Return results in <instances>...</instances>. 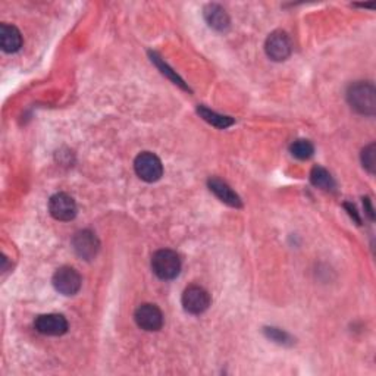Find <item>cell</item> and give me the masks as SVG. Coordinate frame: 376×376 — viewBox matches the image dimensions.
Returning a JSON list of instances; mask_svg holds the SVG:
<instances>
[{
    "instance_id": "6da1fadb",
    "label": "cell",
    "mask_w": 376,
    "mask_h": 376,
    "mask_svg": "<svg viewBox=\"0 0 376 376\" xmlns=\"http://www.w3.org/2000/svg\"><path fill=\"white\" fill-rule=\"evenodd\" d=\"M347 100L356 112L372 117L376 110V90L370 83H356L347 91Z\"/></svg>"
},
{
    "instance_id": "7a4b0ae2",
    "label": "cell",
    "mask_w": 376,
    "mask_h": 376,
    "mask_svg": "<svg viewBox=\"0 0 376 376\" xmlns=\"http://www.w3.org/2000/svg\"><path fill=\"white\" fill-rule=\"evenodd\" d=\"M152 269L160 279H174L181 271V259L172 250H159L152 257Z\"/></svg>"
},
{
    "instance_id": "3957f363",
    "label": "cell",
    "mask_w": 376,
    "mask_h": 376,
    "mask_svg": "<svg viewBox=\"0 0 376 376\" xmlns=\"http://www.w3.org/2000/svg\"><path fill=\"white\" fill-rule=\"evenodd\" d=\"M134 169L137 175L146 182H156L163 175V165L160 159L150 152L140 153L136 158Z\"/></svg>"
},
{
    "instance_id": "277c9868",
    "label": "cell",
    "mask_w": 376,
    "mask_h": 376,
    "mask_svg": "<svg viewBox=\"0 0 376 376\" xmlns=\"http://www.w3.org/2000/svg\"><path fill=\"white\" fill-rule=\"evenodd\" d=\"M53 287L54 290L64 295H75L83 284L81 275L71 266L59 268L53 275Z\"/></svg>"
},
{
    "instance_id": "5b68a950",
    "label": "cell",
    "mask_w": 376,
    "mask_h": 376,
    "mask_svg": "<svg viewBox=\"0 0 376 376\" xmlns=\"http://www.w3.org/2000/svg\"><path fill=\"white\" fill-rule=\"evenodd\" d=\"M182 306L192 315H201L211 306V295L203 287L192 286L182 294Z\"/></svg>"
},
{
    "instance_id": "8992f818",
    "label": "cell",
    "mask_w": 376,
    "mask_h": 376,
    "mask_svg": "<svg viewBox=\"0 0 376 376\" xmlns=\"http://www.w3.org/2000/svg\"><path fill=\"white\" fill-rule=\"evenodd\" d=\"M266 54L272 61H286L291 54V40L284 31H274L265 43Z\"/></svg>"
},
{
    "instance_id": "52a82bcc",
    "label": "cell",
    "mask_w": 376,
    "mask_h": 376,
    "mask_svg": "<svg viewBox=\"0 0 376 376\" xmlns=\"http://www.w3.org/2000/svg\"><path fill=\"white\" fill-rule=\"evenodd\" d=\"M50 215L58 221H71L77 215V204L75 200L66 193L54 194L49 201Z\"/></svg>"
},
{
    "instance_id": "ba28073f",
    "label": "cell",
    "mask_w": 376,
    "mask_h": 376,
    "mask_svg": "<svg viewBox=\"0 0 376 376\" xmlns=\"http://www.w3.org/2000/svg\"><path fill=\"white\" fill-rule=\"evenodd\" d=\"M72 246H74L75 253H77L80 257L86 260H91L96 257L100 249V242L96 234L88 230H84L75 234V237L72 238Z\"/></svg>"
},
{
    "instance_id": "9c48e42d",
    "label": "cell",
    "mask_w": 376,
    "mask_h": 376,
    "mask_svg": "<svg viewBox=\"0 0 376 376\" xmlns=\"http://www.w3.org/2000/svg\"><path fill=\"white\" fill-rule=\"evenodd\" d=\"M137 325L148 332L159 331L163 327V313L155 305H141L134 315Z\"/></svg>"
},
{
    "instance_id": "30bf717a",
    "label": "cell",
    "mask_w": 376,
    "mask_h": 376,
    "mask_svg": "<svg viewBox=\"0 0 376 376\" xmlns=\"http://www.w3.org/2000/svg\"><path fill=\"white\" fill-rule=\"evenodd\" d=\"M34 327L37 331L43 335L61 336V335L66 334V331H68V321L62 315H56V313L42 315L35 319Z\"/></svg>"
},
{
    "instance_id": "8fae6325",
    "label": "cell",
    "mask_w": 376,
    "mask_h": 376,
    "mask_svg": "<svg viewBox=\"0 0 376 376\" xmlns=\"http://www.w3.org/2000/svg\"><path fill=\"white\" fill-rule=\"evenodd\" d=\"M209 188L221 201L227 203L228 206H231V208H241V200L238 194L225 181L219 178H211Z\"/></svg>"
},
{
    "instance_id": "7c38bea8",
    "label": "cell",
    "mask_w": 376,
    "mask_h": 376,
    "mask_svg": "<svg viewBox=\"0 0 376 376\" xmlns=\"http://www.w3.org/2000/svg\"><path fill=\"white\" fill-rule=\"evenodd\" d=\"M0 45L6 53H15L23 47V35L16 27L2 24L0 27Z\"/></svg>"
},
{
    "instance_id": "4fadbf2b",
    "label": "cell",
    "mask_w": 376,
    "mask_h": 376,
    "mask_svg": "<svg viewBox=\"0 0 376 376\" xmlns=\"http://www.w3.org/2000/svg\"><path fill=\"white\" fill-rule=\"evenodd\" d=\"M204 20L216 31H227L230 27V16L222 6L208 5L204 8Z\"/></svg>"
},
{
    "instance_id": "5bb4252c",
    "label": "cell",
    "mask_w": 376,
    "mask_h": 376,
    "mask_svg": "<svg viewBox=\"0 0 376 376\" xmlns=\"http://www.w3.org/2000/svg\"><path fill=\"white\" fill-rule=\"evenodd\" d=\"M310 181L315 187L322 188V190H332L334 185H335L332 175L327 171L325 168H321V166H315L312 169Z\"/></svg>"
},
{
    "instance_id": "9a60e30c",
    "label": "cell",
    "mask_w": 376,
    "mask_h": 376,
    "mask_svg": "<svg viewBox=\"0 0 376 376\" xmlns=\"http://www.w3.org/2000/svg\"><path fill=\"white\" fill-rule=\"evenodd\" d=\"M199 112V115L206 121V122H209L218 128H227V127H231L234 124V119L230 118V117H223V115H219L216 114V112L213 110H209V109H206V107H199L197 109Z\"/></svg>"
},
{
    "instance_id": "2e32d148",
    "label": "cell",
    "mask_w": 376,
    "mask_h": 376,
    "mask_svg": "<svg viewBox=\"0 0 376 376\" xmlns=\"http://www.w3.org/2000/svg\"><path fill=\"white\" fill-rule=\"evenodd\" d=\"M313 152H315V147L309 140H295L291 144L293 156L300 160L310 159L313 156Z\"/></svg>"
},
{
    "instance_id": "e0dca14e",
    "label": "cell",
    "mask_w": 376,
    "mask_h": 376,
    "mask_svg": "<svg viewBox=\"0 0 376 376\" xmlns=\"http://www.w3.org/2000/svg\"><path fill=\"white\" fill-rule=\"evenodd\" d=\"M362 163L370 174L375 172V144H369L362 152Z\"/></svg>"
},
{
    "instance_id": "ac0fdd59",
    "label": "cell",
    "mask_w": 376,
    "mask_h": 376,
    "mask_svg": "<svg viewBox=\"0 0 376 376\" xmlns=\"http://www.w3.org/2000/svg\"><path fill=\"white\" fill-rule=\"evenodd\" d=\"M266 335L271 338V340H274V341H276L279 344H286L290 340L288 334L282 332V331H279L276 328H268L266 329Z\"/></svg>"
}]
</instances>
